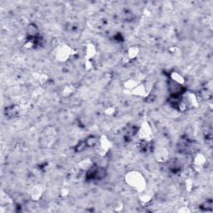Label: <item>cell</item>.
Listing matches in <instances>:
<instances>
[{"mask_svg":"<svg viewBox=\"0 0 213 213\" xmlns=\"http://www.w3.org/2000/svg\"><path fill=\"white\" fill-rule=\"evenodd\" d=\"M100 146H101V150L106 152L107 150L109 149L110 147V143L108 140L105 138V139H102L100 141Z\"/></svg>","mask_w":213,"mask_h":213,"instance_id":"cell-9","label":"cell"},{"mask_svg":"<svg viewBox=\"0 0 213 213\" xmlns=\"http://www.w3.org/2000/svg\"><path fill=\"white\" fill-rule=\"evenodd\" d=\"M126 182L128 185L138 191H143L145 188L146 182L139 172H131L126 176Z\"/></svg>","mask_w":213,"mask_h":213,"instance_id":"cell-1","label":"cell"},{"mask_svg":"<svg viewBox=\"0 0 213 213\" xmlns=\"http://www.w3.org/2000/svg\"><path fill=\"white\" fill-rule=\"evenodd\" d=\"M5 113H6V116L12 118V117H15L18 114V109L16 106L13 105V106H8L5 110Z\"/></svg>","mask_w":213,"mask_h":213,"instance_id":"cell-5","label":"cell"},{"mask_svg":"<svg viewBox=\"0 0 213 213\" xmlns=\"http://www.w3.org/2000/svg\"><path fill=\"white\" fill-rule=\"evenodd\" d=\"M167 86L172 97H182L186 93V88L183 84L176 83L172 79H169Z\"/></svg>","mask_w":213,"mask_h":213,"instance_id":"cell-2","label":"cell"},{"mask_svg":"<svg viewBox=\"0 0 213 213\" xmlns=\"http://www.w3.org/2000/svg\"><path fill=\"white\" fill-rule=\"evenodd\" d=\"M85 142H86L87 146V147H93V146H95L97 145V139L96 136H89L85 140Z\"/></svg>","mask_w":213,"mask_h":213,"instance_id":"cell-8","label":"cell"},{"mask_svg":"<svg viewBox=\"0 0 213 213\" xmlns=\"http://www.w3.org/2000/svg\"><path fill=\"white\" fill-rule=\"evenodd\" d=\"M106 176V171L103 167H98L97 168L96 171V175H95V180H101L104 179Z\"/></svg>","mask_w":213,"mask_h":213,"instance_id":"cell-6","label":"cell"},{"mask_svg":"<svg viewBox=\"0 0 213 213\" xmlns=\"http://www.w3.org/2000/svg\"><path fill=\"white\" fill-rule=\"evenodd\" d=\"M69 55H70L69 49H68L67 47L63 46L62 47V48H58L57 52L56 57H57V59L64 61V60H66L68 58Z\"/></svg>","mask_w":213,"mask_h":213,"instance_id":"cell-3","label":"cell"},{"mask_svg":"<svg viewBox=\"0 0 213 213\" xmlns=\"http://www.w3.org/2000/svg\"><path fill=\"white\" fill-rule=\"evenodd\" d=\"M87 147V144H86V142L85 141H83V142H80L79 143H77L76 145V146H75V152H83V151H84V150L86 149Z\"/></svg>","mask_w":213,"mask_h":213,"instance_id":"cell-10","label":"cell"},{"mask_svg":"<svg viewBox=\"0 0 213 213\" xmlns=\"http://www.w3.org/2000/svg\"><path fill=\"white\" fill-rule=\"evenodd\" d=\"M201 208H202L203 211H211V209H212V201L210 200V201L206 202L204 204H202V205L201 206Z\"/></svg>","mask_w":213,"mask_h":213,"instance_id":"cell-11","label":"cell"},{"mask_svg":"<svg viewBox=\"0 0 213 213\" xmlns=\"http://www.w3.org/2000/svg\"><path fill=\"white\" fill-rule=\"evenodd\" d=\"M170 79L175 81L176 83H179L183 84L184 83V78L182 77V75H180V73H176V72H172L171 73V76H170Z\"/></svg>","mask_w":213,"mask_h":213,"instance_id":"cell-7","label":"cell"},{"mask_svg":"<svg viewBox=\"0 0 213 213\" xmlns=\"http://www.w3.org/2000/svg\"><path fill=\"white\" fill-rule=\"evenodd\" d=\"M155 157L160 162H164L168 159V152L165 149H158L155 152Z\"/></svg>","mask_w":213,"mask_h":213,"instance_id":"cell-4","label":"cell"},{"mask_svg":"<svg viewBox=\"0 0 213 213\" xmlns=\"http://www.w3.org/2000/svg\"><path fill=\"white\" fill-rule=\"evenodd\" d=\"M41 192H42L41 188H40V187H36L35 189L33 190V197H34L35 199H38L40 197V196H41V194H42Z\"/></svg>","mask_w":213,"mask_h":213,"instance_id":"cell-13","label":"cell"},{"mask_svg":"<svg viewBox=\"0 0 213 213\" xmlns=\"http://www.w3.org/2000/svg\"><path fill=\"white\" fill-rule=\"evenodd\" d=\"M137 53H138V49L136 48H131L129 50H128V53H127V57L129 59H132L133 57L137 55Z\"/></svg>","mask_w":213,"mask_h":213,"instance_id":"cell-12","label":"cell"}]
</instances>
